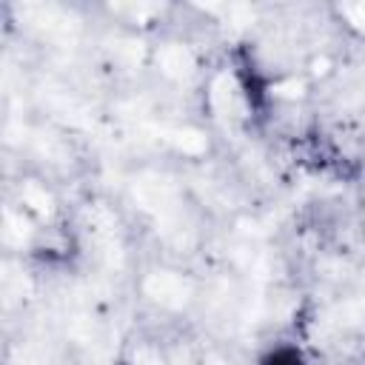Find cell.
<instances>
[{
    "instance_id": "cell-1",
    "label": "cell",
    "mask_w": 365,
    "mask_h": 365,
    "mask_svg": "<svg viewBox=\"0 0 365 365\" xmlns=\"http://www.w3.org/2000/svg\"><path fill=\"white\" fill-rule=\"evenodd\" d=\"M262 365H302V359L294 348H277L262 359Z\"/></svg>"
}]
</instances>
